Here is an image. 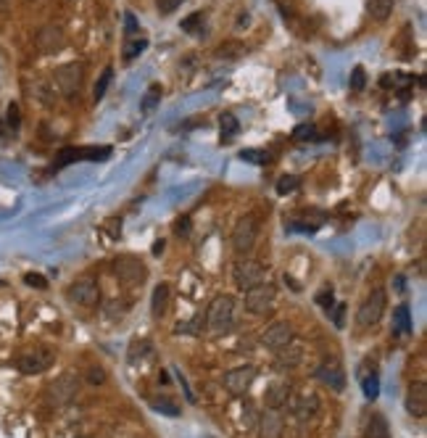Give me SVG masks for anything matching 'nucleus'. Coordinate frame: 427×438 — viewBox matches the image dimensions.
<instances>
[{"instance_id":"1","label":"nucleus","mask_w":427,"mask_h":438,"mask_svg":"<svg viewBox=\"0 0 427 438\" xmlns=\"http://www.w3.org/2000/svg\"><path fill=\"white\" fill-rule=\"evenodd\" d=\"M235 325V299L230 293H222L209 304V312H206V327L214 336H224L230 333Z\"/></svg>"},{"instance_id":"2","label":"nucleus","mask_w":427,"mask_h":438,"mask_svg":"<svg viewBox=\"0 0 427 438\" xmlns=\"http://www.w3.org/2000/svg\"><path fill=\"white\" fill-rule=\"evenodd\" d=\"M245 309L256 314V317H270L272 312L277 309V290L272 283H259L253 288L245 290Z\"/></svg>"},{"instance_id":"3","label":"nucleus","mask_w":427,"mask_h":438,"mask_svg":"<svg viewBox=\"0 0 427 438\" xmlns=\"http://www.w3.org/2000/svg\"><path fill=\"white\" fill-rule=\"evenodd\" d=\"M233 251L240 256H248L253 251V246L259 241V219L253 214H245L238 219V224L233 227Z\"/></svg>"},{"instance_id":"4","label":"nucleus","mask_w":427,"mask_h":438,"mask_svg":"<svg viewBox=\"0 0 427 438\" xmlns=\"http://www.w3.org/2000/svg\"><path fill=\"white\" fill-rule=\"evenodd\" d=\"M385 307H388V293H385L382 288H375L370 296L362 301L359 312H356V325L359 327L377 325V322L382 319V314H385Z\"/></svg>"},{"instance_id":"5","label":"nucleus","mask_w":427,"mask_h":438,"mask_svg":"<svg viewBox=\"0 0 427 438\" xmlns=\"http://www.w3.org/2000/svg\"><path fill=\"white\" fill-rule=\"evenodd\" d=\"M53 362H56V354H53L50 349L35 346V349H29V351L16 356V370H19L21 375H40V373H45Z\"/></svg>"},{"instance_id":"6","label":"nucleus","mask_w":427,"mask_h":438,"mask_svg":"<svg viewBox=\"0 0 427 438\" xmlns=\"http://www.w3.org/2000/svg\"><path fill=\"white\" fill-rule=\"evenodd\" d=\"M77 393H79V380H77V375L64 373L48 385V404H50V407H66V404H72V401L77 399Z\"/></svg>"},{"instance_id":"7","label":"nucleus","mask_w":427,"mask_h":438,"mask_svg":"<svg viewBox=\"0 0 427 438\" xmlns=\"http://www.w3.org/2000/svg\"><path fill=\"white\" fill-rule=\"evenodd\" d=\"M233 280H235V285H238L240 290H248V288H253V285H259V283L267 280V270H264V264H261V261L243 256L240 261H235Z\"/></svg>"},{"instance_id":"8","label":"nucleus","mask_w":427,"mask_h":438,"mask_svg":"<svg viewBox=\"0 0 427 438\" xmlns=\"http://www.w3.org/2000/svg\"><path fill=\"white\" fill-rule=\"evenodd\" d=\"M82 80H84V66L72 61V64H64L56 69V75H53V82H56L58 93L66 95V98H74L79 93V87H82Z\"/></svg>"},{"instance_id":"9","label":"nucleus","mask_w":427,"mask_h":438,"mask_svg":"<svg viewBox=\"0 0 427 438\" xmlns=\"http://www.w3.org/2000/svg\"><path fill=\"white\" fill-rule=\"evenodd\" d=\"M111 156V146H79V148H64L58 153L56 169L69 167L74 161H106Z\"/></svg>"},{"instance_id":"10","label":"nucleus","mask_w":427,"mask_h":438,"mask_svg":"<svg viewBox=\"0 0 427 438\" xmlns=\"http://www.w3.org/2000/svg\"><path fill=\"white\" fill-rule=\"evenodd\" d=\"M66 299L72 304H79V307H95L101 301V288H98L95 280L79 278L66 288Z\"/></svg>"},{"instance_id":"11","label":"nucleus","mask_w":427,"mask_h":438,"mask_svg":"<svg viewBox=\"0 0 427 438\" xmlns=\"http://www.w3.org/2000/svg\"><path fill=\"white\" fill-rule=\"evenodd\" d=\"M256 375H259V370H256L253 364L235 367V370H230V373L224 375V388H227V393H233V396H243V393H248V388L253 385Z\"/></svg>"},{"instance_id":"12","label":"nucleus","mask_w":427,"mask_h":438,"mask_svg":"<svg viewBox=\"0 0 427 438\" xmlns=\"http://www.w3.org/2000/svg\"><path fill=\"white\" fill-rule=\"evenodd\" d=\"M314 375H316V380L325 383V385H330L333 391H343V388H345V370L340 367V362H338L335 356H330V359H322Z\"/></svg>"},{"instance_id":"13","label":"nucleus","mask_w":427,"mask_h":438,"mask_svg":"<svg viewBox=\"0 0 427 438\" xmlns=\"http://www.w3.org/2000/svg\"><path fill=\"white\" fill-rule=\"evenodd\" d=\"M113 270L119 275V280L124 283H130V285H138L143 280L148 278V270H145V264L135 256H121V259L113 261Z\"/></svg>"},{"instance_id":"14","label":"nucleus","mask_w":427,"mask_h":438,"mask_svg":"<svg viewBox=\"0 0 427 438\" xmlns=\"http://www.w3.org/2000/svg\"><path fill=\"white\" fill-rule=\"evenodd\" d=\"M293 325L290 322H274V325L267 327V333L261 336V346L270 349V351H279L282 346L293 344Z\"/></svg>"},{"instance_id":"15","label":"nucleus","mask_w":427,"mask_h":438,"mask_svg":"<svg viewBox=\"0 0 427 438\" xmlns=\"http://www.w3.org/2000/svg\"><path fill=\"white\" fill-rule=\"evenodd\" d=\"M404 407L411 417L422 420L427 415V385L425 380H414L409 385L406 391V399H404Z\"/></svg>"},{"instance_id":"16","label":"nucleus","mask_w":427,"mask_h":438,"mask_svg":"<svg viewBox=\"0 0 427 438\" xmlns=\"http://www.w3.org/2000/svg\"><path fill=\"white\" fill-rule=\"evenodd\" d=\"M35 45H38L43 53H58V50L66 45L64 29L56 27V24H48V27L38 29V35H35Z\"/></svg>"},{"instance_id":"17","label":"nucleus","mask_w":427,"mask_h":438,"mask_svg":"<svg viewBox=\"0 0 427 438\" xmlns=\"http://www.w3.org/2000/svg\"><path fill=\"white\" fill-rule=\"evenodd\" d=\"M256 430H259V438H282L285 433V420L277 410H267L259 415V422H256Z\"/></svg>"},{"instance_id":"18","label":"nucleus","mask_w":427,"mask_h":438,"mask_svg":"<svg viewBox=\"0 0 427 438\" xmlns=\"http://www.w3.org/2000/svg\"><path fill=\"white\" fill-rule=\"evenodd\" d=\"M301 362H304V349L296 344H288L279 351H274V367L277 370H293V367H301Z\"/></svg>"},{"instance_id":"19","label":"nucleus","mask_w":427,"mask_h":438,"mask_svg":"<svg viewBox=\"0 0 427 438\" xmlns=\"http://www.w3.org/2000/svg\"><path fill=\"white\" fill-rule=\"evenodd\" d=\"M316 412H319V396H316V393H301V396L293 401V415H296L301 422L316 417Z\"/></svg>"},{"instance_id":"20","label":"nucleus","mask_w":427,"mask_h":438,"mask_svg":"<svg viewBox=\"0 0 427 438\" xmlns=\"http://www.w3.org/2000/svg\"><path fill=\"white\" fill-rule=\"evenodd\" d=\"M290 399V385L288 383H272L267 393H264V401H267V407L270 410H282Z\"/></svg>"},{"instance_id":"21","label":"nucleus","mask_w":427,"mask_h":438,"mask_svg":"<svg viewBox=\"0 0 427 438\" xmlns=\"http://www.w3.org/2000/svg\"><path fill=\"white\" fill-rule=\"evenodd\" d=\"M169 296H172V290H169L167 283H161V285L153 288V299H150V314H153V319H161L167 314Z\"/></svg>"},{"instance_id":"22","label":"nucleus","mask_w":427,"mask_h":438,"mask_svg":"<svg viewBox=\"0 0 427 438\" xmlns=\"http://www.w3.org/2000/svg\"><path fill=\"white\" fill-rule=\"evenodd\" d=\"M367 438H390V425L382 412H372L367 417V428H364Z\"/></svg>"},{"instance_id":"23","label":"nucleus","mask_w":427,"mask_h":438,"mask_svg":"<svg viewBox=\"0 0 427 438\" xmlns=\"http://www.w3.org/2000/svg\"><path fill=\"white\" fill-rule=\"evenodd\" d=\"M393 325H396V333H399V336H409V333H411V314H409L406 304L396 307V312H393Z\"/></svg>"},{"instance_id":"24","label":"nucleus","mask_w":427,"mask_h":438,"mask_svg":"<svg viewBox=\"0 0 427 438\" xmlns=\"http://www.w3.org/2000/svg\"><path fill=\"white\" fill-rule=\"evenodd\" d=\"M393 6H396V0H372L370 16L375 21H388L390 13H393Z\"/></svg>"},{"instance_id":"25","label":"nucleus","mask_w":427,"mask_h":438,"mask_svg":"<svg viewBox=\"0 0 427 438\" xmlns=\"http://www.w3.org/2000/svg\"><path fill=\"white\" fill-rule=\"evenodd\" d=\"M359 378H362V388H364V396L367 399H377V393H380V378H377V373L372 370V373H359Z\"/></svg>"},{"instance_id":"26","label":"nucleus","mask_w":427,"mask_h":438,"mask_svg":"<svg viewBox=\"0 0 427 438\" xmlns=\"http://www.w3.org/2000/svg\"><path fill=\"white\" fill-rule=\"evenodd\" d=\"M219 127H222V140H233L240 132V121L235 119V114H222L219 116Z\"/></svg>"},{"instance_id":"27","label":"nucleus","mask_w":427,"mask_h":438,"mask_svg":"<svg viewBox=\"0 0 427 438\" xmlns=\"http://www.w3.org/2000/svg\"><path fill=\"white\" fill-rule=\"evenodd\" d=\"M148 48V40L140 38V40H130L127 45H124V61H132V58H138L143 50Z\"/></svg>"},{"instance_id":"28","label":"nucleus","mask_w":427,"mask_h":438,"mask_svg":"<svg viewBox=\"0 0 427 438\" xmlns=\"http://www.w3.org/2000/svg\"><path fill=\"white\" fill-rule=\"evenodd\" d=\"M298 187H301V180L296 175H285V177H279L277 182V193L279 196H288V193H296Z\"/></svg>"},{"instance_id":"29","label":"nucleus","mask_w":427,"mask_h":438,"mask_svg":"<svg viewBox=\"0 0 427 438\" xmlns=\"http://www.w3.org/2000/svg\"><path fill=\"white\" fill-rule=\"evenodd\" d=\"M150 354V341H135V344L130 346V354H127V359H130V364H135L138 359H143V356Z\"/></svg>"},{"instance_id":"30","label":"nucleus","mask_w":427,"mask_h":438,"mask_svg":"<svg viewBox=\"0 0 427 438\" xmlns=\"http://www.w3.org/2000/svg\"><path fill=\"white\" fill-rule=\"evenodd\" d=\"M182 29H185L187 35H195L198 29H204V13L195 11V13H190L187 19H182Z\"/></svg>"},{"instance_id":"31","label":"nucleus","mask_w":427,"mask_h":438,"mask_svg":"<svg viewBox=\"0 0 427 438\" xmlns=\"http://www.w3.org/2000/svg\"><path fill=\"white\" fill-rule=\"evenodd\" d=\"M111 80H113V69L111 66H109V69H106V72H103L101 75V80H98V82H95V101H101L103 95H106V90H109V84H111Z\"/></svg>"},{"instance_id":"32","label":"nucleus","mask_w":427,"mask_h":438,"mask_svg":"<svg viewBox=\"0 0 427 438\" xmlns=\"http://www.w3.org/2000/svg\"><path fill=\"white\" fill-rule=\"evenodd\" d=\"M364 87H367V72H364V66H353V72H351V90H353V93H362Z\"/></svg>"},{"instance_id":"33","label":"nucleus","mask_w":427,"mask_h":438,"mask_svg":"<svg viewBox=\"0 0 427 438\" xmlns=\"http://www.w3.org/2000/svg\"><path fill=\"white\" fill-rule=\"evenodd\" d=\"M6 127H9L11 132H16L19 130V124H21V114H19V106L16 103H9V114H6Z\"/></svg>"},{"instance_id":"34","label":"nucleus","mask_w":427,"mask_h":438,"mask_svg":"<svg viewBox=\"0 0 427 438\" xmlns=\"http://www.w3.org/2000/svg\"><path fill=\"white\" fill-rule=\"evenodd\" d=\"M158 98H161V87H158V84H150L145 98H143V103H140V109H143V111H150L158 103Z\"/></svg>"},{"instance_id":"35","label":"nucleus","mask_w":427,"mask_h":438,"mask_svg":"<svg viewBox=\"0 0 427 438\" xmlns=\"http://www.w3.org/2000/svg\"><path fill=\"white\" fill-rule=\"evenodd\" d=\"M24 283H27L29 288H38V290L48 288V278L45 275H40V272H27V275H24Z\"/></svg>"},{"instance_id":"36","label":"nucleus","mask_w":427,"mask_h":438,"mask_svg":"<svg viewBox=\"0 0 427 438\" xmlns=\"http://www.w3.org/2000/svg\"><path fill=\"white\" fill-rule=\"evenodd\" d=\"M316 304H319V307L322 309H327V312H333V301H335V296H333V288H325V290H319V293H316Z\"/></svg>"},{"instance_id":"37","label":"nucleus","mask_w":427,"mask_h":438,"mask_svg":"<svg viewBox=\"0 0 427 438\" xmlns=\"http://www.w3.org/2000/svg\"><path fill=\"white\" fill-rule=\"evenodd\" d=\"M106 378H109V375H106V370H103V367H98V364L87 370V383H90V385H103V383H106Z\"/></svg>"},{"instance_id":"38","label":"nucleus","mask_w":427,"mask_h":438,"mask_svg":"<svg viewBox=\"0 0 427 438\" xmlns=\"http://www.w3.org/2000/svg\"><path fill=\"white\" fill-rule=\"evenodd\" d=\"M314 135H316L314 124H298L296 130H293V138L296 140H314Z\"/></svg>"},{"instance_id":"39","label":"nucleus","mask_w":427,"mask_h":438,"mask_svg":"<svg viewBox=\"0 0 427 438\" xmlns=\"http://www.w3.org/2000/svg\"><path fill=\"white\" fill-rule=\"evenodd\" d=\"M153 410L161 412V415H169V417H179V410H177L172 401H150Z\"/></svg>"},{"instance_id":"40","label":"nucleus","mask_w":427,"mask_h":438,"mask_svg":"<svg viewBox=\"0 0 427 438\" xmlns=\"http://www.w3.org/2000/svg\"><path fill=\"white\" fill-rule=\"evenodd\" d=\"M179 3L182 0H156V6H158V13H164V16H169L174 9H179Z\"/></svg>"},{"instance_id":"41","label":"nucleus","mask_w":427,"mask_h":438,"mask_svg":"<svg viewBox=\"0 0 427 438\" xmlns=\"http://www.w3.org/2000/svg\"><path fill=\"white\" fill-rule=\"evenodd\" d=\"M124 35H127V38H132V35H138V19H135V16H132V13H124Z\"/></svg>"},{"instance_id":"42","label":"nucleus","mask_w":427,"mask_h":438,"mask_svg":"<svg viewBox=\"0 0 427 438\" xmlns=\"http://www.w3.org/2000/svg\"><path fill=\"white\" fill-rule=\"evenodd\" d=\"M343 312H345L343 304H338V309H335V312H333V319H335V327H338V330L343 327Z\"/></svg>"},{"instance_id":"43","label":"nucleus","mask_w":427,"mask_h":438,"mask_svg":"<svg viewBox=\"0 0 427 438\" xmlns=\"http://www.w3.org/2000/svg\"><path fill=\"white\" fill-rule=\"evenodd\" d=\"M161 251H164V241H158L156 246H153V256H158Z\"/></svg>"},{"instance_id":"44","label":"nucleus","mask_w":427,"mask_h":438,"mask_svg":"<svg viewBox=\"0 0 427 438\" xmlns=\"http://www.w3.org/2000/svg\"><path fill=\"white\" fill-rule=\"evenodd\" d=\"M9 130V127H6V121H0V138H3V132Z\"/></svg>"},{"instance_id":"45","label":"nucleus","mask_w":427,"mask_h":438,"mask_svg":"<svg viewBox=\"0 0 427 438\" xmlns=\"http://www.w3.org/2000/svg\"><path fill=\"white\" fill-rule=\"evenodd\" d=\"M9 9V0H0V11H6Z\"/></svg>"},{"instance_id":"46","label":"nucleus","mask_w":427,"mask_h":438,"mask_svg":"<svg viewBox=\"0 0 427 438\" xmlns=\"http://www.w3.org/2000/svg\"><path fill=\"white\" fill-rule=\"evenodd\" d=\"M77 438H90V436H77Z\"/></svg>"}]
</instances>
